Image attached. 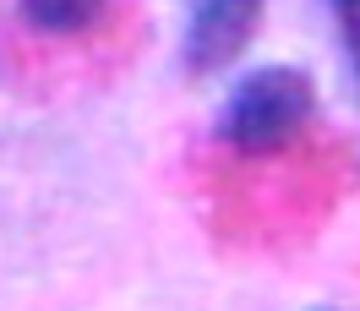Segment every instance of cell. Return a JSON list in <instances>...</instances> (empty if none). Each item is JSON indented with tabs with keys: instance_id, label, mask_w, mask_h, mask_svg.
<instances>
[{
	"instance_id": "3957f363",
	"label": "cell",
	"mask_w": 360,
	"mask_h": 311,
	"mask_svg": "<svg viewBox=\"0 0 360 311\" xmlns=\"http://www.w3.org/2000/svg\"><path fill=\"white\" fill-rule=\"evenodd\" d=\"M11 11L39 39H93L110 23L115 0H11Z\"/></svg>"
},
{
	"instance_id": "277c9868",
	"label": "cell",
	"mask_w": 360,
	"mask_h": 311,
	"mask_svg": "<svg viewBox=\"0 0 360 311\" xmlns=\"http://www.w3.org/2000/svg\"><path fill=\"white\" fill-rule=\"evenodd\" d=\"M328 6H333L338 39H344V55H349V82L360 93V0H328Z\"/></svg>"
},
{
	"instance_id": "6da1fadb",
	"label": "cell",
	"mask_w": 360,
	"mask_h": 311,
	"mask_svg": "<svg viewBox=\"0 0 360 311\" xmlns=\"http://www.w3.org/2000/svg\"><path fill=\"white\" fill-rule=\"evenodd\" d=\"M316 115V82L306 66H257L229 88L224 110L213 120V137L235 158H278L295 148V137L311 126Z\"/></svg>"
},
{
	"instance_id": "7a4b0ae2",
	"label": "cell",
	"mask_w": 360,
	"mask_h": 311,
	"mask_svg": "<svg viewBox=\"0 0 360 311\" xmlns=\"http://www.w3.org/2000/svg\"><path fill=\"white\" fill-rule=\"evenodd\" d=\"M268 0H186V27H180V66L186 77H219L229 71L262 33Z\"/></svg>"
}]
</instances>
